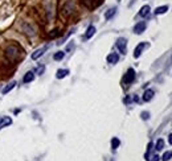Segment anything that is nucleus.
Here are the masks:
<instances>
[{"label":"nucleus","mask_w":172,"mask_h":161,"mask_svg":"<svg viewBox=\"0 0 172 161\" xmlns=\"http://www.w3.org/2000/svg\"><path fill=\"white\" fill-rule=\"evenodd\" d=\"M17 83L15 82V81H13V82H11V83H8V85L5 86V87H4L3 90H1V92H3V94H8V92L11 91V90L13 89V87H15V86H16Z\"/></svg>","instance_id":"nucleus-13"},{"label":"nucleus","mask_w":172,"mask_h":161,"mask_svg":"<svg viewBox=\"0 0 172 161\" xmlns=\"http://www.w3.org/2000/svg\"><path fill=\"white\" fill-rule=\"evenodd\" d=\"M142 119H144V120H147V119H150V112H142Z\"/></svg>","instance_id":"nucleus-23"},{"label":"nucleus","mask_w":172,"mask_h":161,"mask_svg":"<svg viewBox=\"0 0 172 161\" xmlns=\"http://www.w3.org/2000/svg\"><path fill=\"white\" fill-rule=\"evenodd\" d=\"M94 33H95V26L90 25L88 28V30H86V33H85V37L86 38H91V37L94 36Z\"/></svg>","instance_id":"nucleus-12"},{"label":"nucleus","mask_w":172,"mask_h":161,"mask_svg":"<svg viewBox=\"0 0 172 161\" xmlns=\"http://www.w3.org/2000/svg\"><path fill=\"white\" fill-rule=\"evenodd\" d=\"M146 45H147L146 42H140L139 45H138L137 48H135V50H134V57H135V58H138V57H140V54H142L143 49L146 48Z\"/></svg>","instance_id":"nucleus-7"},{"label":"nucleus","mask_w":172,"mask_h":161,"mask_svg":"<svg viewBox=\"0 0 172 161\" xmlns=\"http://www.w3.org/2000/svg\"><path fill=\"white\" fill-rule=\"evenodd\" d=\"M159 156H158V155H155V156H154V157H152V160H151V161H158V160H159Z\"/></svg>","instance_id":"nucleus-24"},{"label":"nucleus","mask_w":172,"mask_h":161,"mask_svg":"<svg viewBox=\"0 0 172 161\" xmlns=\"http://www.w3.org/2000/svg\"><path fill=\"white\" fill-rule=\"evenodd\" d=\"M21 32H23L24 34H27V36L33 37L36 34V28L31 23L24 21V23H21Z\"/></svg>","instance_id":"nucleus-2"},{"label":"nucleus","mask_w":172,"mask_h":161,"mask_svg":"<svg viewBox=\"0 0 172 161\" xmlns=\"http://www.w3.org/2000/svg\"><path fill=\"white\" fill-rule=\"evenodd\" d=\"M117 48L119 49V52L122 53V54H126V52H127V40L123 38V37L118 38V41H117Z\"/></svg>","instance_id":"nucleus-3"},{"label":"nucleus","mask_w":172,"mask_h":161,"mask_svg":"<svg viewBox=\"0 0 172 161\" xmlns=\"http://www.w3.org/2000/svg\"><path fill=\"white\" fill-rule=\"evenodd\" d=\"M33 79H35V73H32V71H28L25 74V75H24V83H29V82H32Z\"/></svg>","instance_id":"nucleus-11"},{"label":"nucleus","mask_w":172,"mask_h":161,"mask_svg":"<svg viewBox=\"0 0 172 161\" xmlns=\"http://www.w3.org/2000/svg\"><path fill=\"white\" fill-rule=\"evenodd\" d=\"M168 141H169V144L172 145V133H171V135H169V137H168Z\"/></svg>","instance_id":"nucleus-26"},{"label":"nucleus","mask_w":172,"mask_h":161,"mask_svg":"<svg viewBox=\"0 0 172 161\" xmlns=\"http://www.w3.org/2000/svg\"><path fill=\"white\" fill-rule=\"evenodd\" d=\"M71 49H73V44H70V45H68V48H66V50H68V52H69V50H71Z\"/></svg>","instance_id":"nucleus-25"},{"label":"nucleus","mask_w":172,"mask_h":161,"mask_svg":"<svg viewBox=\"0 0 172 161\" xmlns=\"http://www.w3.org/2000/svg\"><path fill=\"white\" fill-rule=\"evenodd\" d=\"M163 148H164V140H163V139H159V140L156 141L155 149H156V151H162Z\"/></svg>","instance_id":"nucleus-18"},{"label":"nucleus","mask_w":172,"mask_h":161,"mask_svg":"<svg viewBox=\"0 0 172 161\" xmlns=\"http://www.w3.org/2000/svg\"><path fill=\"white\" fill-rule=\"evenodd\" d=\"M19 54H20V50H19V48H17L16 45H10L5 49V56L8 57L11 61L16 59L17 57H19Z\"/></svg>","instance_id":"nucleus-1"},{"label":"nucleus","mask_w":172,"mask_h":161,"mask_svg":"<svg viewBox=\"0 0 172 161\" xmlns=\"http://www.w3.org/2000/svg\"><path fill=\"white\" fill-rule=\"evenodd\" d=\"M118 61H119V56H118L117 53H111V54H109V56H107V62L111 63V65L117 63Z\"/></svg>","instance_id":"nucleus-8"},{"label":"nucleus","mask_w":172,"mask_h":161,"mask_svg":"<svg viewBox=\"0 0 172 161\" xmlns=\"http://www.w3.org/2000/svg\"><path fill=\"white\" fill-rule=\"evenodd\" d=\"M44 70H45V66H44V65H40L39 67L36 69V71H37V74H39V75H41L42 73H44Z\"/></svg>","instance_id":"nucleus-22"},{"label":"nucleus","mask_w":172,"mask_h":161,"mask_svg":"<svg viewBox=\"0 0 172 161\" xmlns=\"http://www.w3.org/2000/svg\"><path fill=\"white\" fill-rule=\"evenodd\" d=\"M46 49H48L46 46H44V48H41V49H37V50H36V52L32 54V59H37V58H40V57H41L42 54H44V53L46 52Z\"/></svg>","instance_id":"nucleus-10"},{"label":"nucleus","mask_w":172,"mask_h":161,"mask_svg":"<svg viewBox=\"0 0 172 161\" xmlns=\"http://www.w3.org/2000/svg\"><path fill=\"white\" fill-rule=\"evenodd\" d=\"M171 157H172V152L169 151V152H166V153L163 155L162 160H163V161H168V160H171Z\"/></svg>","instance_id":"nucleus-21"},{"label":"nucleus","mask_w":172,"mask_h":161,"mask_svg":"<svg viewBox=\"0 0 172 161\" xmlns=\"http://www.w3.org/2000/svg\"><path fill=\"white\" fill-rule=\"evenodd\" d=\"M135 79V71H134V69H128L126 73V75H124L123 78V82L124 83H131Z\"/></svg>","instance_id":"nucleus-4"},{"label":"nucleus","mask_w":172,"mask_h":161,"mask_svg":"<svg viewBox=\"0 0 172 161\" xmlns=\"http://www.w3.org/2000/svg\"><path fill=\"white\" fill-rule=\"evenodd\" d=\"M12 124V119L10 116H0V128L7 127V125Z\"/></svg>","instance_id":"nucleus-6"},{"label":"nucleus","mask_w":172,"mask_h":161,"mask_svg":"<svg viewBox=\"0 0 172 161\" xmlns=\"http://www.w3.org/2000/svg\"><path fill=\"white\" fill-rule=\"evenodd\" d=\"M64 57H65V53L64 52H57L54 56H53V58H54V61H61Z\"/></svg>","instance_id":"nucleus-19"},{"label":"nucleus","mask_w":172,"mask_h":161,"mask_svg":"<svg viewBox=\"0 0 172 161\" xmlns=\"http://www.w3.org/2000/svg\"><path fill=\"white\" fill-rule=\"evenodd\" d=\"M68 74H69V70H66V69H60V70H57V74H56V77H57L58 79H61V78H65Z\"/></svg>","instance_id":"nucleus-14"},{"label":"nucleus","mask_w":172,"mask_h":161,"mask_svg":"<svg viewBox=\"0 0 172 161\" xmlns=\"http://www.w3.org/2000/svg\"><path fill=\"white\" fill-rule=\"evenodd\" d=\"M119 144H120V141H119V139H117V137H114L113 140H111V145H113V148H114V149H117L118 147H119Z\"/></svg>","instance_id":"nucleus-20"},{"label":"nucleus","mask_w":172,"mask_h":161,"mask_svg":"<svg viewBox=\"0 0 172 161\" xmlns=\"http://www.w3.org/2000/svg\"><path fill=\"white\" fill-rule=\"evenodd\" d=\"M150 9H151V8H150V5H143L142 8H140V11H139V15L142 17H146L147 15L150 13Z\"/></svg>","instance_id":"nucleus-15"},{"label":"nucleus","mask_w":172,"mask_h":161,"mask_svg":"<svg viewBox=\"0 0 172 161\" xmlns=\"http://www.w3.org/2000/svg\"><path fill=\"white\" fill-rule=\"evenodd\" d=\"M168 11V5H162V7H158L155 9V13L156 15H163V13H166Z\"/></svg>","instance_id":"nucleus-17"},{"label":"nucleus","mask_w":172,"mask_h":161,"mask_svg":"<svg viewBox=\"0 0 172 161\" xmlns=\"http://www.w3.org/2000/svg\"><path fill=\"white\" fill-rule=\"evenodd\" d=\"M152 98H154V90H151V89L146 90L144 94H143V100H144V102H150Z\"/></svg>","instance_id":"nucleus-9"},{"label":"nucleus","mask_w":172,"mask_h":161,"mask_svg":"<svg viewBox=\"0 0 172 161\" xmlns=\"http://www.w3.org/2000/svg\"><path fill=\"white\" fill-rule=\"evenodd\" d=\"M144 29H146V23L144 21H140V23H138L137 25L134 26V32L137 34H142L144 32Z\"/></svg>","instance_id":"nucleus-5"},{"label":"nucleus","mask_w":172,"mask_h":161,"mask_svg":"<svg viewBox=\"0 0 172 161\" xmlns=\"http://www.w3.org/2000/svg\"><path fill=\"white\" fill-rule=\"evenodd\" d=\"M115 13H117V8H110V9L105 13V19H106V20L111 19V17H113Z\"/></svg>","instance_id":"nucleus-16"}]
</instances>
